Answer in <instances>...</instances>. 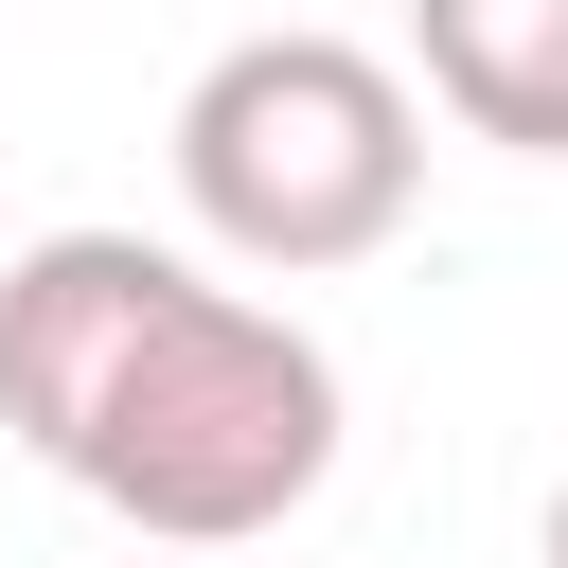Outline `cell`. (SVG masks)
Wrapping results in <instances>:
<instances>
[{
	"label": "cell",
	"mask_w": 568,
	"mask_h": 568,
	"mask_svg": "<svg viewBox=\"0 0 568 568\" xmlns=\"http://www.w3.org/2000/svg\"><path fill=\"white\" fill-rule=\"evenodd\" d=\"M0 426L124 532L248 550L337 479V355L142 231H36L0 266Z\"/></svg>",
	"instance_id": "cell-1"
},
{
	"label": "cell",
	"mask_w": 568,
	"mask_h": 568,
	"mask_svg": "<svg viewBox=\"0 0 568 568\" xmlns=\"http://www.w3.org/2000/svg\"><path fill=\"white\" fill-rule=\"evenodd\" d=\"M408 53L479 142L568 160V0H408Z\"/></svg>",
	"instance_id": "cell-3"
},
{
	"label": "cell",
	"mask_w": 568,
	"mask_h": 568,
	"mask_svg": "<svg viewBox=\"0 0 568 568\" xmlns=\"http://www.w3.org/2000/svg\"><path fill=\"white\" fill-rule=\"evenodd\" d=\"M550 568H568V479H550Z\"/></svg>",
	"instance_id": "cell-4"
},
{
	"label": "cell",
	"mask_w": 568,
	"mask_h": 568,
	"mask_svg": "<svg viewBox=\"0 0 568 568\" xmlns=\"http://www.w3.org/2000/svg\"><path fill=\"white\" fill-rule=\"evenodd\" d=\"M426 195V124H408V71L355 53V36H231L195 89H178V213L231 248V266H373Z\"/></svg>",
	"instance_id": "cell-2"
}]
</instances>
